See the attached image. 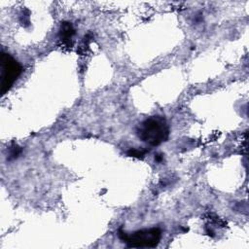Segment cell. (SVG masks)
<instances>
[{
    "mask_svg": "<svg viewBox=\"0 0 249 249\" xmlns=\"http://www.w3.org/2000/svg\"><path fill=\"white\" fill-rule=\"evenodd\" d=\"M73 34H74V29H73L72 25L69 22H64L61 25L60 37L63 38V40H68V39L72 38Z\"/></svg>",
    "mask_w": 249,
    "mask_h": 249,
    "instance_id": "4",
    "label": "cell"
},
{
    "mask_svg": "<svg viewBox=\"0 0 249 249\" xmlns=\"http://www.w3.org/2000/svg\"><path fill=\"white\" fill-rule=\"evenodd\" d=\"M1 93L5 94L22 72L21 65L8 53H1Z\"/></svg>",
    "mask_w": 249,
    "mask_h": 249,
    "instance_id": "3",
    "label": "cell"
},
{
    "mask_svg": "<svg viewBox=\"0 0 249 249\" xmlns=\"http://www.w3.org/2000/svg\"><path fill=\"white\" fill-rule=\"evenodd\" d=\"M136 132L138 137L146 144L158 146L167 140L169 127L163 117L152 116L139 124Z\"/></svg>",
    "mask_w": 249,
    "mask_h": 249,
    "instance_id": "1",
    "label": "cell"
},
{
    "mask_svg": "<svg viewBox=\"0 0 249 249\" xmlns=\"http://www.w3.org/2000/svg\"><path fill=\"white\" fill-rule=\"evenodd\" d=\"M119 236L128 247H155L160 240L161 231L158 228L145 229L132 233H126L121 231Z\"/></svg>",
    "mask_w": 249,
    "mask_h": 249,
    "instance_id": "2",
    "label": "cell"
}]
</instances>
